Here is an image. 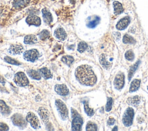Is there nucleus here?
Instances as JSON below:
<instances>
[{
    "label": "nucleus",
    "instance_id": "obj_1",
    "mask_svg": "<svg viewBox=\"0 0 148 131\" xmlns=\"http://www.w3.org/2000/svg\"><path fill=\"white\" fill-rule=\"evenodd\" d=\"M75 76L78 81L84 85L92 86L97 81V78L93 71L87 65L78 67L75 71Z\"/></svg>",
    "mask_w": 148,
    "mask_h": 131
},
{
    "label": "nucleus",
    "instance_id": "obj_2",
    "mask_svg": "<svg viewBox=\"0 0 148 131\" xmlns=\"http://www.w3.org/2000/svg\"><path fill=\"white\" fill-rule=\"evenodd\" d=\"M55 104L61 118L64 120H67V118H68V112L65 103L61 100L57 99L55 102Z\"/></svg>",
    "mask_w": 148,
    "mask_h": 131
},
{
    "label": "nucleus",
    "instance_id": "obj_3",
    "mask_svg": "<svg viewBox=\"0 0 148 131\" xmlns=\"http://www.w3.org/2000/svg\"><path fill=\"white\" fill-rule=\"evenodd\" d=\"M15 83L20 87H26L29 84V81L26 74L22 72L17 73L14 76Z\"/></svg>",
    "mask_w": 148,
    "mask_h": 131
},
{
    "label": "nucleus",
    "instance_id": "obj_4",
    "mask_svg": "<svg viewBox=\"0 0 148 131\" xmlns=\"http://www.w3.org/2000/svg\"><path fill=\"white\" fill-rule=\"evenodd\" d=\"M134 115V110L131 107H128L126 110L123 117V122L125 126H129L132 124Z\"/></svg>",
    "mask_w": 148,
    "mask_h": 131
},
{
    "label": "nucleus",
    "instance_id": "obj_5",
    "mask_svg": "<svg viewBox=\"0 0 148 131\" xmlns=\"http://www.w3.org/2000/svg\"><path fill=\"white\" fill-rule=\"evenodd\" d=\"M39 56V53L36 49H31L26 51L23 54L24 58L26 60L30 62H35L38 58Z\"/></svg>",
    "mask_w": 148,
    "mask_h": 131
},
{
    "label": "nucleus",
    "instance_id": "obj_6",
    "mask_svg": "<svg viewBox=\"0 0 148 131\" xmlns=\"http://www.w3.org/2000/svg\"><path fill=\"white\" fill-rule=\"evenodd\" d=\"M26 120L27 122L30 123L31 126L34 129H38L39 128L40 123L39 119L37 116L32 112L28 113L26 117Z\"/></svg>",
    "mask_w": 148,
    "mask_h": 131
},
{
    "label": "nucleus",
    "instance_id": "obj_7",
    "mask_svg": "<svg viewBox=\"0 0 148 131\" xmlns=\"http://www.w3.org/2000/svg\"><path fill=\"white\" fill-rule=\"evenodd\" d=\"M12 121L13 124L20 128H24L26 126V122L24 120V117L19 114H14L12 118Z\"/></svg>",
    "mask_w": 148,
    "mask_h": 131
},
{
    "label": "nucleus",
    "instance_id": "obj_8",
    "mask_svg": "<svg viewBox=\"0 0 148 131\" xmlns=\"http://www.w3.org/2000/svg\"><path fill=\"white\" fill-rule=\"evenodd\" d=\"M124 75L123 73H120L118 74L115 79L114 80V85L115 88L118 90H120L124 86Z\"/></svg>",
    "mask_w": 148,
    "mask_h": 131
},
{
    "label": "nucleus",
    "instance_id": "obj_9",
    "mask_svg": "<svg viewBox=\"0 0 148 131\" xmlns=\"http://www.w3.org/2000/svg\"><path fill=\"white\" fill-rule=\"evenodd\" d=\"M83 124V120L80 116L78 114L74 118L72 122V130L75 131H79L81 130Z\"/></svg>",
    "mask_w": 148,
    "mask_h": 131
},
{
    "label": "nucleus",
    "instance_id": "obj_10",
    "mask_svg": "<svg viewBox=\"0 0 148 131\" xmlns=\"http://www.w3.org/2000/svg\"><path fill=\"white\" fill-rule=\"evenodd\" d=\"M26 22L29 26H35L36 27L39 26L41 24V19L36 15L28 16L26 19Z\"/></svg>",
    "mask_w": 148,
    "mask_h": 131
},
{
    "label": "nucleus",
    "instance_id": "obj_11",
    "mask_svg": "<svg viewBox=\"0 0 148 131\" xmlns=\"http://www.w3.org/2000/svg\"><path fill=\"white\" fill-rule=\"evenodd\" d=\"M55 90L57 94L61 96H66L69 93V90L65 84H56Z\"/></svg>",
    "mask_w": 148,
    "mask_h": 131
},
{
    "label": "nucleus",
    "instance_id": "obj_12",
    "mask_svg": "<svg viewBox=\"0 0 148 131\" xmlns=\"http://www.w3.org/2000/svg\"><path fill=\"white\" fill-rule=\"evenodd\" d=\"M130 23V18L128 16L124 17L120 19L117 23L116 27L118 30H123L126 29Z\"/></svg>",
    "mask_w": 148,
    "mask_h": 131
},
{
    "label": "nucleus",
    "instance_id": "obj_13",
    "mask_svg": "<svg viewBox=\"0 0 148 131\" xmlns=\"http://www.w3.org/2000/svg\"><path fill=\"white\" fill-rule=\"evenodd\" d=\"M54 35L57 39H59L61 41H63V40H66L67 37V34L66 32L61 27L57 28L55 31Z\"/></svg>",
    "mask_w": 148,
    "mask_h": 131
},
{
    "label": "nucleus",
    "instance_id": "obj_14",
    "mask_svg": "<svg viewBox=\"0 0 148 131\" xmlns=\"http://www.w3.org/2000/svg\"><path fill=\"white\" fill-rule=\"evenodd\" d=\"M42 13L44 22L47 24H50L53 21V17L51 13L46 8L42 9Z\"/></svg>",
    "mask_w": 148,
    "mask_h": 131
},
{
    "label": "nucleus",
    "instance_id": "obj_15",
    "mask_svg": "<svg viewBox=\"0 0 148 131\" xmlns=\"http://www.w3.org/2000/svg\"><path fill=\"white\" fill-rule=\"evenodd\" d=\"M30 1V0H14L13 7L17 9L23 8L27 6Z\"/></svg>",
    "mask_w": 148,
    "mask_h": 131
},
{
    "label": "nucleus",
    "instance_id": "obj_16",
    "mask_svg": "<svg viewBox=\"0 0 148 131\" xmlns=\"http://www.w3.org/2000/svg\"><path fill=\"white\" fill-rule=\"evenodd\" d=\"M23 50V47L20 45H12L10 46L9 52L13 55L20 54Z\"/></svg>",
    "mask_w": 148,
    "mask_h": 131
},
{
    "label": "nucleus",
    "instance_id": "obj_17",
    "mask_svg": "<svg viewBox=\"0 0 148 131\" xmlns=\"http://www.w3.org/2000/svg\"><path fill=\"white\" fill-rule=\"evenodd\" d=\"M38 114H39L41 119L45 123H47L49 121V112L47 110L43 107L38 109Z\"/></svg>",
    "mask_w": 148,
    "mask_h": 131
},
{
    "label": "nucleus",
    "instance_id": "obj_18",
    "mask_svg": "<svg viewBox=\"0 0 148 131\" xmlns=\"http://www.w3.org/2000/svg\"><path fill=\"white\" fill-rule=\"evenodd\" d=\"M39 73H40L41 76L43 77L45 79H49L52 77L53 75L51 73V71L48 69L47 68H42L38 70Z\"/></svg>",
    "mask_w": 148,
    "mask_h": 131
},
{
    "label": "nucleus",
    "instance_id": "obj_19",
    "mask_svg": "<svg viewBox=\"0 0 148 131\" xmlns=\"http://www.w3.org/2000/svg\"><path fill=\"white\" fill-rule=\"evenodd\" d=\"M0 112L4 115H9L11 112L9 106L3 100H0Z\"/></svg>",
    "mask_w": 148,
    "mask_h": 131
},
{
    "label": "nucleus",
    "instance_id": "obj_20",
    "mask_svg": "<svg viewBox=\"0 0 148 131\" xmlns=\"http://www.w3.org/2000/svg\"><path fill=\"white\" fill-rule=\"evenodd\" d=\"M100 22V17L98 16H94L93 19H89L87 23V27L90 28H95Z\"/></svg>",
    "mask_w": 148,
    "mask_h": 131
},
{
    "label": "nucleus",
    "instance_id": "obj_21",
    "mask_svg": "<svg viewBox=\"0 0 148 131\" xmlns=\"http://www.w3.org/2000/svg\"><path fill=\"white\" fill-rule=\"evenodd\" d=\"M37 42V38L34 35H28L24 37V43L27 45H32Z\"/></svg>",
    "mask_w": 148,
    "mask_h": 131
},
{
    "label": "nucleus",
    "instance_id": "obj_22",
    "mask_svg": "<svg viewBox=\"0 0 148 131\" xmlns=\"http://www.w3.org/2000/svg\"><path fill=\"white\" fill-rule=\"evenodd\" d=\"M113 5L114 8V13L116 15H120L124 11V8L122 4H120L119 2L117 1H114L113 3Z\"/></svg>",
    "mask_w": 148,
    "mask_h": 131
},
{
    "label": "nucleus",
    "instance_id": "obj_23",
    "mask_svg": "<svg viewBox=\"0 0 148 131\" xmlns=\"http://www.w3.org/2000/svg\"><path fill=\"white\" fill-rule=\"evenodd\" d=\"M140 83H141L140 80H138V79L134 80L131 83L130 92L132 93V92H134V91H136L137 90H138V89H139V87L140 86Z\"/></svg>",
    "mask_w": 148,
    "mask_h": 131
},
{
    "label": "nucleus",
    "instance_id": "obj_24",
    "mask_svg": "<svg viewBox=\"0 0 148 131\" xmlns=\"http://www.w3.org/2000/svg\"><path fill=\"white\" fill-rule=\"evenodd\" d=\"M27 73H28V76L33 79H35V80H40L41 79V76L40 73H39V72H37L35 70L30 69L27 71Z\"/></svg>",
    "mask_w": 148,
    "mask_h": 131
},
{
    "label": "nucleus",
    "instance_id": "obj_25",
    "mask_svg": "<svg viewBox=\"0 0 148 131\" xmlns=\"http://www.w3.org/2000/svg\"><path fill=\"white\" fill-rule=\"evenodd\" d=\"M74 58L73 57L71 56H63L61 58V61L64 62L65 64L68 65V67H70L72 63L74 62Z\"/></svg>",
    "mask_w": 148,
    "mask_h": 131
},
{
    "label": "nucleus",
    "instance_id": "obj_26",
    "mask_svg": "<svg viewBox=\"0 0 148 131\" xmlns=\"http://www.w3.org/2000/svg\"><path fill=\"white\" fill-rule=\"evenodd\" d=\"M83 104H84V111H85L86 113L89 116H93V114H94V110H93L92 109H91V108L89 107L88 102L85 101L83 102Z\"/></svg>",
    "mask_w": 148,
    "mask_h": 131
},
{
    "label": "nucleus",
    "instance_id": "obj_27",
    "mask_svg": "<svg viewBox=\"0 0 148 131\" xmlns=\"http://www.w3.org/2000/svg\"><path fill=\"white\" fill-rule=\"evenodd\" d=\"M123 42L126 44H133L135 43V40L131 36L126 34L123 38Z\"/></svg>",
    "mask_w": 148,
    "mask_h": 131
},
{
    "label": "nucleus",
    "instance_id": "obj_28",
    "mask_svg": "<svg viewBox=\"0 0 148 131\" xmlns=\"http://www.w3.org/2000/svg\"><path fill=\"white\" fill-rule=\"evenodd\" d=\"M140 63V61H138L133 66H132L129 71V73H128V80H130L134 73V72H135V71L137 69L138 66H139V64Z\"/></svg>",
    "mask_w": 148,
    "mask_h": 131
},
{
    "label": "nucleus",
    "instance_id": "obj_29",
    "mask_svg": "<svg viewBox=\"0 0 148 131\" xmlns=\"http://www.w3.org/2000/svg\"><path fill=\"white\" fill-rule=\"evenodd\" d=\"M88 48V45L87 43L84 42H79V43L78 44V51L82 53L83 52H84Z\"/></svg>",
    "mask_w": 148,
    "mask_h": 131
},
{
    "label": "nucleus",
    "instance_id": "obj_30",
    "mask_svg": "<svg viewBox=\"0 0 148 131\" xmlns=\"http://www.w3.org/2000/svg\"><path fill=\"white\" fill-rule=\"evenodd\" d=\"M49 35H50L49 32L46 30H44L39 34V38L41 40H45L49 37Z\"/></svg>",
    "mask_w": 148,
    "mask_h": 131
},
{
    "label": "nucleus",
    "instance_id": "obj_31",
    "mask_svg": "<svg viewBox=\"0 0 148 131\" xmlns=\"http://www.w3.org/2000/svg\"><path fill=\"white\" fill-rule=\"evenodd\" d=\"M139 101H140L139 97H138V96H135L133 98H128L127 102H128V104H130V105H133V106H134V105L136 106L139 103Z\"/></svg>",
    "mask_w": 148,
    "mask_h": 131
},
{
    "label": "nucleus",
    "instance_id": "obj_32",
    "mask_svg": "<svg viewBox=\"0 0 148 131\" xmlns=\"http://www.w3.org/2000/svg\"><path fill=\"white\" fill-rule=\"evenodd\" d=\"M4 60L6 62L8 63V64H12V65H20V63L18 61H16L15 60L9 57H5L4 58Z\"/></svg>",
    "mask_w": 148,
    "mask_h": 131
},
{
    "label": "nucleus",
    "instance_id": "obj_33",
    "mask_svg": "<svg viewBox=\"0 0 148 131\" xmlns=\"http://www.w3.org/2000/svg\"><path fill=\"white\" fill-rule=\"evenodd\" d=\"M97 130V125L93 122H89L86 125V130L88 131H95Z\"/></svg>",
    "mask_w": 148,
    "mask_h": 131
},
{
    "label": "nucleus",
    "instance_id": "obj_34",
    "mask_svg": "<svg viewBox=\"0 0 148 131\" xmlns=\"http://www.w3.org/2000/svg\"><path fill=\"white\" fill-rule=\"evenodd\" d=\"M125 57L128 60V61H133L134 58V54L131 50H128L126 53H125Z\"/></svg>",
    "mask_w": 148,
    "mask_h": 131
},
{
    "label": "nucleus",
    "instance_id": "obj_35",
    "mask_svg": "<svg viewBox=\"0 0 148 131\" xmlns=\"http://www.w3.org/2000/svg\"><path fill=\"white\" fill-rule=\"evenodd\" d=\"M100 62L101 64V65H103L104 67L105 68H108L110 67V64L106 60L105 57L104 55H102L100 57Z\"/></svg>",
    "mask_w": 148,
    "mask_h": 131
},
{
    "label": "nucleus",
    "instance_id": "obj_36",
    "mask_svg": "<svg viewBox=\"0 0 148 131\" xmlns=\"http://www.w3.org/2000/svg\"><path fill=\"white\" fill-rule=\"evenodd\" d=\"M112 105V99L111 98H108L106 107H105L107 112H110L111 110Z\"/></svg>",
    "mask_w": 148,
    "mask_h": 131
},
{
    "label": "nucleus",
    "instance_id": "obj_37",
    "mask_svg": "<svg viewBox=\"0 0 148 131\" xmlns=\"http://www.w3.org/2000/svg\"><path fill=\"white\" fill-rule=\"evenodd\" d=\"M9 130V127L7 124H5V123H3V122H0V130L5 131V130Z\"/></svg>",
    "mask_w": 148,
    "mask_h": 131
},
{
    "label": "nucleus",
    "instance_id": "obj_38",
    "mask_svg": "<svg viewBox=\"0 0 148 131\" xmlns=\"http://www.w3.org/2000/svg\"><path fill=\"white\" fill-rule=\"evenodd\" d=\"M115 122V120L114 118H109V120L108 121V125H113L114 124Z\"/></svg>",
    "mask_w": 148,
    "mask_h": 131
},
{
    "label": "nucleus",
    "instance_id": "obj_39",
    "mask_svg": "<svg viewBox=\"0 0 148 131\" xmlns=\"http://www.w3.org/2000/svg\"><path fill=\"white\" fill-rule=\"evenodd\" d=\"M5 79L3 78V76H1V75H0V83H2V84H5Z\"/></svg>",
    "mask_w": 148,
    "mask_h": 131
},
{
    "label": "nucleus",
    "instance_id": "obj_40",
    "mask_svg": "<svg viewBox=\"0 0 148 131\" xmlns=\"http://www.w3.org/2000/svg\"><path fill=\"white\" fill-rule=\"evenodd\" d=\"M69 1L73 5H74L75 4V2H76V0H69Z\"/></svg>",
    "mask_w": 148,
    "mask_h": 131
},
{
    "label": "nucleus",
    "instance_id": "obj_41",
    "mask_svg": "<svg viewBox=\"0 0 148 131\" xmlns=\"http://www.w3.org/2000/svg\"><path fill=\"white\" fill-rule=\"evenodd\" d=\"M117 128H118V126H115V127L114 128V129H112V130H118V129H117Z\"/></svg>",
    "mask_w": 148,
    "mask_h": 131
},
{
    "label": "nucleus",
    "instance_id": "obj_42",
    "mask_svg": "<svg viewBox=\"0 0 148 131\" xmlns=\"http://www.w3.org/2000/svg\"><path fill=\"white\" fill-rule=\"evenodd\" d=\"M52 1H55V0H52Z\"/></svg>",
    "mask_w": 148,
    "mask_h": 131
},
{
    "label": "nucleus",
    "instance_id": "obj_43",
    "mask_svg": "<svg viewBox=\"0 0 148 131\" xmlns=\"http://www.w3.org/2000/svg\"><path fill=\"white\" fill-rule=\"evenodd\" d=\"M147 90H148V87H147Z\"/></svg>",
    "mask_w": 148,
    "mask_h": 131
}]
</instances>
